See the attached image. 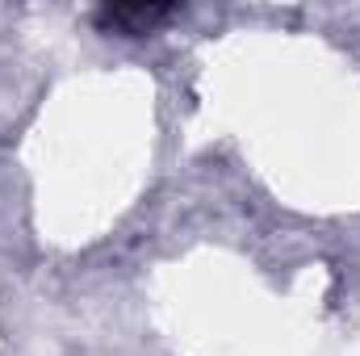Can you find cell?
Returning <instances> with one entry per match:
<instances>
[{
	"label": "cell",
	"mask_w": 360,
	"mask_h": 356,
	"mask_svg": "<svg viewBox=\"0 0 360 356\" xmlns=\"http://www.w3.org/2000/svg\"><path fill=\"white\" fill-rule=\"evenodd\" d=\"M176 8L172 4H109L96 13V25L109 30V34H126V38H139V34H151L155 25L172 21Z\"/></svg>",
	"instance_id": "cell-1"
}]
</instances>
